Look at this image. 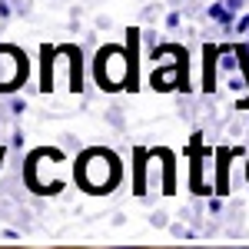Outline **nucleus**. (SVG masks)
<instances>
[{
	"label": "nucleus",
	"instance_id": "nucleus-1",
	"mask_svg": "<svg viewBox=\"0 0 249 249\" xmlns=\"http://www.w3.org/2000/svg\"><path fill=\"white\" fill-rule=\"evenodd\" d=\"M116 176H120V166H116L113 156L103 153V150H90L80 160V183H83V190H90V193L110 190L116 183Z\"/></svg>",
	"mask_w": 249,
	"mask_h": 249
},
{
	"label": "nucleus",
	"instance_id": "nucleus-2",
	"mask_svg": "<svg viewBox=\"0 0 249 249\" xmlns=\"http://www.w3.org/2000/svg\"><path fill=\"white\" fill-rule=\"evenodd\" d=\"M130 77H133L130 60L120 47H107V50L96 53V80H100L103 90H120Z\"/></svg>",
	"mask_w": 249,
	"mask_h": 249
},
{
	"label": "nucleus",
	"instance_id": "nucleus-3",
	"mask_svg": "<svg viewBox=\"0 0 249 249\" xmlns=\"http://www.w3.org/2000/svg\"><path fill=\"white\" fill-rule=\"evenodd\" d=\"M27 77V57L14 47H0V90H14Z\"/></svg>",
	"mask_w": 249,
	"mask_h": 249
}]
</instances>
